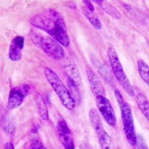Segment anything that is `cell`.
I'll use <instances>...</instances> for the list:
<instances>
[{
    "label": "cell",
    "mask_w": 149,
    "mask_h": 149,
    "mask_svg": "<svg viewBox=\"0 0 149 149\" xmlns=\"http://www.w3.org/2000/svg\"><path fill=\"white\" fill-rule=\"evenodd\" d=\"M24 37L16 36L10 42L9 47V58L12 61H19L22 58V50L24 47Z\"/></svg>",
    "instance_id": "8fae6325"
},
{
    "label": "cell",
    "mask_w": 149,
    "mask_h": 149,
    "mask_svg": "<svg viewBox=\"0 0 149 149\" xmlns=\"http://www.w3.org/2000/svg\"><path fill=\"white\" fill-rule=\"evenodd\" d=\"M3 149H14L13 143L11 142L6 143L3 145Z\"/></svg>",
    "instance_id": "ffe728a7"
},
{
    "label": "cell",
    "mask_w": 149,
    "mask_h": 149,
    "mask_svg": "<svg viewBox=\"0 0 149 149\" xmlns=\"http://www.w3.org/2000/svg\"><path fill=\"white\" fill-rule=\"evenodd\" d=\"M135 100L139 111L149 122V100L142 91L135 88Z\"/></svg>",
    "instance_id": "7c38bea8"
},
{
    "label": "cell",
    "mask_w": 149,
    "mask_h": 149,
    "mask_svg": "<svg viewBox=\"0 0 149 149\" xmlns=\"http://www.w3.org/2000/svg\"><path fill=\"white\" fill-rule=\"evenodd\" d=\"M43 149H47V148H45V147H44V148H43Z\"/></svg>",
    "instance_id": "44dd1931"
},
{
    "label": "cell",
    "mask_w": 149,
    "mask_h": 149,
    "mask_svg": "<svg viewBox=\"0 0 149 149\" xmlns=\"http://www.w3.org/2000/svg\"><path fill=\"white\" fill-rule=\"evenodd\" d=\"M83 13L85 15V17L88 19V20L91 23L92 26H94L95 29L100 30L102 28V23L100 20L99 19V18L96 15V14L95 13V10H91L88 9V7H85L84 5L82 7Z\"/></svg>",
    "instance_id": "5bb4252c"
},
{
    "label": "cell",
    "mask_w": 149,
    "mask_h": 149,
    "mask_svg": "<svg viewBox=\"0 0 149 149\" xmlns=\"http://www.w3.org/2000/svg\"><path fill=\"white\" fill-rule=\"evenodd\" d=\"M58 138L64 149H74L73 134L68 126V123L63 117H59L56 127Z\"/></svg>",
    "instance_id": "ba28073f"
},
{
    "label": "cell",
    "mask_w": 149,
    "mask_h": 149,
    "mask_svg": "<svg viewBox=\"0 0 149 149\" xmlns=\"http://www.w3.org/2000/svg\"><path fill=\"white\" fill-rule=\"evenodd\" d=\"M36 101L38 108H39V113L40 117L42 120L47 121L49 120V112L48 108H47V105L46 104L45 100L43 99L41 95H36Z\"/></svg>",
    "instance_id": "9a60e30c"
},
{
    "label": "cell",
    "mask_w": 149,
    "mask_h": 149,
    "mask_svg": "<svg viewBox=\"0 0 149 149\" xmlns=\"http://www.w3.org/2000/svg\"><path fill=\"white\" fill-rule=\"evenodd\" d=\"M30 89V86L26 84L12 88L9 93V97L7 101L8 109L11 110L19 107L23 104L25 97L29 93Z\"/></svg>",
    "instance_id": "9c48e42d"
},
{
    "label": "cell",
    "mask_w": 149,
    "mask_h": 149,
    "mask_svg": "<svg viewBox=\"0 0 149 149\" xmlns=\"http://www.w3.org/2000/svg\"><path fill=\"white\" fill-rule=\"evenodd\" d=\"M94 3L98 4L100 6V7L102 8V10H104L105 13L109 15L113 19H121L122 16H121V14L120 13V11L117 10L113 5H111L109 2L104 1V0H100V1H94Z\"/></svg>",
    "instance_id": "4fadbf2b"
},
{
    "label": "cell",
    "mask_w": 149,
    "mask_h": 149,
    "mask_svg": "<svg viewBox=\"0 0 149 149\" xmlns=\"http://www.w3.org/2000/svg\"><path fill=\"white\" fill-rule=\"evenodd\" d=\"M137 67L143 81L149 86V66L143 59H139L137 62Z\"/></svg>",
    "instance_id": "e0dca14e"
},
{
    "label": "cell",
    "mask_w": 149,
    "mask_h": 149,
    "mask_svg": "<svg viewBox=\"0 0 149 149\" xmlns=\"http://www.w3.org/2000/svg\"><path fill=\"white\" fill-rule=\"evenodd\" d=\"M31 40L35 45L39 47L46 55L52 59L61 60L64 58L65 52L63 46L52 37L35 33L31 35Z\"/></svg>",
    "instance_id": "277c9868"
},
{
    "label": "cell",
    "mask_w": 149,
    "mask_h": 149,
    "mask_svg": "<svg viewBox=\"0 0 149 149\" xmlns=\"http://www.w3.org/2000/svg\"><path fill=\"white\" fill-rule=\"evenodd\" d=\"M89 119L95 132L97 136L98 140L102 149H114V145L111 136L104 129V124L100 116L97 109L91 108L89 111Z\"/></svg>",
    "instance_id": "8992f818"
},
{
    "label": "cell",
    "mask_w": 149,
    "mask_h": 149,
    "mask_svg": "<svg viewBox=\"0 0 149 149\" xmlns=\"http://www.w3.org/2000/svg\"><path fill=\"white\" fill-rule=\"evenodd\" d=\"M44 74L49 84L52 86V88H53L55 94L57 95L62 104L68 110L71 111L74 109L76 105L75 100L72 97L70 91L65 86L63 82L61 80V79L55 73V71H53L52 68H45Z\"/></svg>",
    "instance_id": "3957f363"
},
{
    "label": "cell",
    "mask_w": 149,
    "mask_h": 149,
    "mask_svg": "<svg viewBox=\"0 0 149 149\" xmlns=\"http://www.w3.org/2000/svg\"><path fill=\"white\" fill-rule=\"evenodd\" d=\"M114 93H115V97L116 99L118 104L120 107V111H121V118H122V123H123V132L126 136L127 140L129 143L130 145H136L137 135H136V130H135L134 120H133L132 111L131 107L123 99L120 90L116 89Z\"/></svg>",
    "instance_id": "7a4b0ae2"
},
{
    "label": "cell",
    "mask_w": 149,
    "mask_h": 149,
    "mask_svg": "<svg viewBox=\"0 0 149 149\" xmlns=\"http://www.w3.org/2000/svg\"><path fill=\"white\" fill-rule=\"evenodd\" d=\"M33 26L47 33L63 47L70 45V37L64 19L61 14L55 9H47L37 14L30 19Z\"/></svg>",
    "instance_id": "6da1fadb"
},
{
    "label": "cell",
    "mask_w": 149,
    "mask_h": 149,
    "mask_svg": "<svg viewBox=\"0 0 149 149\" xmlns=\"http://www.w3.org/2000/svg\"><path fill=\"white\" fill-rule=\"evenodd\" d=\"M107 55L111 69L118 82L130 96H135V88L131 84L129 79L125 74L120 58L113 46H109L107 49Z\"/></svg>",
    "instance_id": "5b68a950"
},
{
    "label": "cell",
    "mask_w": 149,
    "mask_h": 149,
    "mask_svg": "<svg viewBox=\"0 0 149 149\" xmlns=\"http://www.w3.org/2000/svg\"><path fill=\"white\" fill-rule=\"evenodd\" d=\"M66 71L68 73L69 79H71V80L79 85L81 83V78H80V74L79 72V70L76 65L74 64V63H68L65 67Z\"/></svg>",
    "instance_id": "2e32d148"
},
{
    "label": "cell",
    "mask_w": 149,
    "mask_h": 149,
    "mask_svg": "<svg viewBox=\"0 0 149 149\" xmlns=\"http://www.w3.org/2000/svg\"><path fill=\"white\" fill-rule=\"evenodd\" d=\"M86 72L88 75V79L91 91L92 94L94 95L95 98L106 95V91L103 85V83L100 80V77L95 74V72L90 67L86 68Z\"/></svg>",
    "instance_id": "30bf717a"
},
{
    "label": "cell",
    "mask_w": 149,
    "mask_h": 149,
    "mask_svg": "<svg viewBox=\"0 0 149 149\" xmlns=\"http://www.w3.org/2000/svg\"><path fill=\"white\" fill-rule=\"evenodd\" d=\"M43 148H44V145L42 141L38 138H36V139H32L29 149H43Z\"/></svg>",
    "instance_id": "ac0fdd59"
},
{
    "label": "cell",
    "mask_w": 149,
    "mask_h": 149,
    "mask_svg": "<svg viewBox=\"0 0 149 149\" xmlns=\"http://www.w3.org/2000/svg\"><path fill=\"white\" fill-rule=\"evenodd\" d=\"M136 146H137V149H148V147L144 139L140 136H137Z\"/></svg>",
    "instance_id": "d6986e66"
},
{
    "label": "cell",
    "mask_w": 149,
    "mask_h": 149,
    "mask_svg": "<svg viewBox=\"0 0 149 149\" xmlns=\"http://www.w3.org/2000/svg\"><path fill=\"white\" fill-rule=\"evenodd\" d=\"M95 100L98 111L99 113H100L104 120L106 121V123L112 127H116V117L110 100L106 97V95L95 98Z\"/></svg>",
    "instance_id": "52a82bcc"
}]
</instances>
